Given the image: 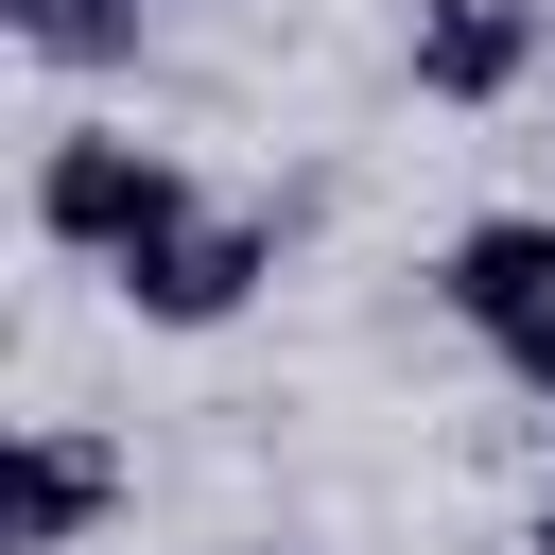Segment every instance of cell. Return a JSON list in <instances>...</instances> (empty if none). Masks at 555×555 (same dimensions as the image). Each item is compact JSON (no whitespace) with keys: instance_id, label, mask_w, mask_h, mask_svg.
I'll use <instances>...</instances> for the list:
<instances>
[{"instance_id":"cell-6","label":"cell","mask_w":555,"mask_h":555,"mask_svg":"<svg viewBox=\"0 0 555 555\" xmlns=\"http://www.w3.org/2000/svg\"><path fill=\"white\" fill-rule=\"evenodd\" d=\"M0 35H17L35 69H121V52H139V0H0Z\"/></svg>"},{"instance_id":"cell-8","label":"cell","mask_w":555,"mask_h":555,"mask_svg":"<svg viewBox=\"0 0 555 555\" xmlns=\"http://www.w3.org/2000/svg\"><path fill=\"white\" fill-rule=\"evenodd\" d=\"M225 555H312V538H225Z\"/></svg>"},{"instance_id":"cell-1","label":"cell","mask_w":555,"mask_h":555,"mask_svg":"<svg viewBox=\"0 0 555 555\" xmlns=\"http://www.w3.org/2000/svg\"><path fill=\"white\" fill-rule=\"evenodd\" d=\"M173 208H208V173L173 139H121V121H52L35 139V243L52 260H139Z\"/></svg>"},{"instance_id":"cell-2","label":"cell","mask_w":555,"mask_h":555,"mask_svg":"<svg viewBox=\"0 0 555 555\" xmlns=\"http://www.w3.org/2000/svg\"><path fill=\"white\" fill-rule=\"evenodd\" d=\"M260 278H278V208H173L139 260H104V295H121L139 330H225Z\"/></svg>"},{"instance_id":"cell-5","label":"cell","mask_w":555,"mask_h":555,"mask_svg":"<svg viewBox=\"0 0 555 555\" xmlns=\"http://www.w3.org/2000/svg\"><path fill=\"white\" fill-rule=\"evenodd\" d=\"M121 486H139V468H121L87 416H17V451H0V538H17V555H87V538L121 520Z\"/></svg>"},{"instance_id":"cell-3","label":"cell","mask_w":555,"mask_h":555,"mask_svg":"<svg viewBox=\"0 0 555 555\" xmlns=\"http://www.w3.org/2000/svg\"><path fill=\"white\" fill-rule=\"evenodd\" d=\"M434 312H451L486 364L555 347V208H486V225H451V243H434Z\"/></svg>"},{"instance_id":"cell-4","label":"cell","mask_w":555,"mask_h":555,"mask_svg":"<svg viewBox=\"0 0 555 555\" xmlns=\"http://www.w3.org/2000/svg\"><path fill=\"white\" fill-rule=\"evenodd\" d=\"M399 69H416V104L486 121V104H520L555 69V0H416L399 17Z\"/></svg>"},{"instance_id":"cell-7","label":"cell","mask_w":555,"mask_h":555,"mask_svg":"<svg viewBox=\"0 0 555 555\" xmlns=\"http://www.w3.org/2000/svg\"><path fill=\"white\" fill-rule=\"evenodd\" d=\"M520 555H555V486H538V520H520Z\"/></svg>"}]
</instances>
